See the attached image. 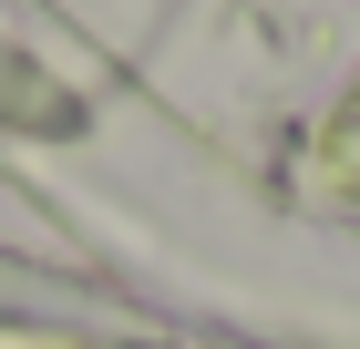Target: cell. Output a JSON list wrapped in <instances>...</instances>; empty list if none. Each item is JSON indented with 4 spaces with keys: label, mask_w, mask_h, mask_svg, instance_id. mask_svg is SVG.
<instances>
[{
    "label": "cell",
    "mask_w": 360,
    "mask_h": 349,
    "mask_svg": "<svg viewBox=\"0 0 360 349\" xmlns=\"http://www.w3.org/2000/svg\"><path fill=\"white\" fill-rule=\"evenodd\" d=\"M0 349H103V339H62V329H0Z\"/></svg>",
    "instance_id": "cell-2"
},
{
    "label": "cell",
    "mask_w": 360,
    "mask_h": 349,
    "mask_svg": "<svg viewBox=\"0 0 360 349\" xmlns=\"http://www.w3.org/2000/svg\"><path fill=\"white\" fill-rule=\"evenodd\" d=\"M319 175H330L340 195H360V93L340 103V124H330V144H319Z\"/></svg>",
    "instance_id": "cell-1"
}]
</instances>
